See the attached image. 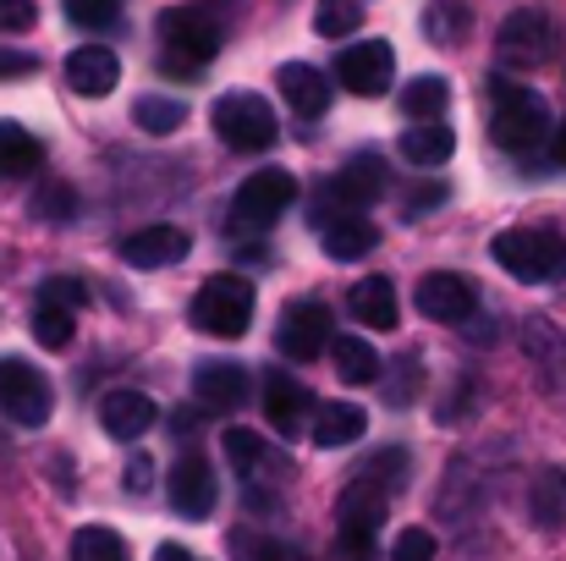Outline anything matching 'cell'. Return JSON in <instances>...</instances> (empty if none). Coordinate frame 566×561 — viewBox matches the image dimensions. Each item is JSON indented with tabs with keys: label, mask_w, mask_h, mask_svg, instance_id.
I'll use <instances>...</instances> for the list:
<instances>
[{
	"label": "cell",
	"mask_w": 566,
	"mask_h": 561,
	"mask_svg": "<svg viewBox=\"0 0 566 561\" xmlns=\"http://www.w3.org/2000/svg\"><path fill=\"white\" fill-rule=\"evenodd\" d=\"M390 77H396V50H390L385 39L353 44V50H342V61H336V83H342L347 94H364V100L385 94Z\"/></svg>",
	"instance_id": "cell-12"
},
{
	"label": "cell",
	"mask_w": 566,
	"mask_h": 561,
	"mask_svg": "<svg viewBox=\"0 0 566 561\" xmlns=\"http://www.w3.org/2000/svg\"><path fill=\"white\" fill-rule=\"evenodd\" d=\"M375 557H379L375 529H347V523H336V561H375Z\"/></svg>",
	"instance_id": "cell-36"
},
{
	"label": "cell",
	"mask_w": 566,
	"mask_h": 561,
	"mask_svg": "<svg viewBox=\"0 0 566 561\" xmlns=\"http://www.w3.org/2000/svg\"><path fill=\"white\" fill-rule=\"evenodd\" d=\"M292 561H297V557H292Z\"/></svg>",
	"instance_id": "cell-48"
},
{
	"label": "cell",
	"mask_w": 566,
	"mask_h": 561,
	"mask_svg": "<svg viewBox=\"0 0 566 561\" xmlns=\"http://www.w3.org/2000/svg\"><path fill=\"white\" fill-rule=\"evenodd\" d=\"M551 155H556V160H562V166H566V122H562V127H556V138H551Z\"/></svg>",
	"instance_id": "cell-47"
},
{
	"label": "cell",
	"mask_w": 566,
	"mask_h": 561,
	"mask_svg": "<svg viewBox=\"0 0 566 561\" xmlns=\"http://www.w3.org/2000/svg\"><path fill=\"white\" fill-rule=\"evenodd\" d=\"M50 407H55V396H50L44 370H33L28 359H0V413L11 424L33 429V424L50 418Z\"/></svg>",
	"instance_id": "cell-8"
},
{
	"label": "cell",
	"mask_w": 566,
	"mask_h": 561,
	"mask_svg": "<svg viewBox=\"0 0 566 561\" xmlns=\"http://www.w3.org/2000/svg\"><path fill=\"white\" fill-rule=\"evenodd\" d=\"M347 309H353V320L369 325V331H396V320H401L396 287H390L385 276H364V281L347 292Z\"/></svg>",
	"instance_id": "cell-21"
},
{
	"label": "cell",
	"mask_w": 566,
	"mask_h": 561,
	"mask_svg": "<svg viewBox=\"0 0 566 561\" xmlns=\"http://www.w3.org/2000/svg\"><path fill=\"white\" fill-rule=\"evenodd\" d=\"M331 353H336V374H342L347 385L379 380V353L369 342H358V336H331Z\"/></svg>",
	"instance_id": "cell-26"
},
{
	"label": "cell",
	"mask_w": 566,
	"mask_h": 561,
	"mask_svg": "<svg viewBox=\"0 0 566 561\" xmlns=\"http://www.w3.org/2000/svg\"><path fill=\"white\" fill-rule=\"evenodd\" d=\"M390 561H434V534L429 529H401L396 546H390Z\"/></svg>",
	"instance_id": "cell-40"
},
{
	"label": "cell",
	"mask_w": 566,
	"mask_h": 561,
	"mask_svg": "<svg viewBox=\"0 0 566 561\" xmlns=\"http://www.w3.org/2000/svg\"><path fill=\"white\" fill-rule=\"evenodd\" d=\"M446 105H451L446 77H412V83L401 89V111H407L412 122H440V116H446Z\"/></svg>",
	"instance_id": "cell-27"
},
{
	"label": "cell",
	"mask_w": 566,
	"mask_h": 561,
	"mask_svg": "<svg viewBox=\"0 0 566 561\" xmlns=\"http://www.w3.org/2000/svg\"><path fill=\"white\" fill-rule=\"evenodd\" d=\"M166 501L182 512V518H209L214 501H220V485H214V468L203 451H182L166 474Z\"/></svg>",
	"instance_id": "cell-10"
},
{
	"label": "cell",
	"mask_w": 566,
	"mask_h": 561,
	"mask_svg": "<svg viewBox=\"0 0 566 561\" xmlns=\"http://www.w3.org/2000/svg\"><path fill=\"white\" fill-rule=\"evenodd\" d=\"M495 55H501L506 66H517V72L545 66V61L556 55V28H551V17H545V11H512V17L501 22V33H495Z\"/></svg>",
	"instance_id": "cell-9"
},
{
	"label": "cell",
	"mask_w": 566,
	"mask_h": 561,
	"mask_svg": "<svg viewBox=\"0 0 566 561\" xmlns=\"http://www.w3.org/2000/svg\"><path fill=\"white\" fill-rule=\"evenodd\" d=\"M209 122H214L220 144H226V149H237V155H264V149L281 138V122H275L270 100H259V94H248V89L220 94Z\"/></svg>",
	"instance_id": "cell-4"
},
{
	"label": "cell",
	"mask_w": 566,
	"mask_h": 561,
	"mask_svg": "<svg viewBox=\"0 0 566 561\" xmlns=\"http://www.w3.org/2000/svg\"><path fill=\"white\" fill-rule=\"evenodd\" d=\"M248 391H253V380L231 359H214V364H198L192 370V396H198L203 413H237L248 402Z\"/></svg>",
	"instance_id": "cell-14"
},
{
	"label": "cell",
	"mask_w": 566,
	"mask_h": 561,
	"mask_svg": "<svg viewBox=\"0 0 566 561\" xmlns=\"http://www.w3.org/2000/svg\"><path fill=\"white\" fill-rule=\"evenodd\" d=\"M331 336H336V325H331V309L319 298H297L275 320V353L292 364H314L331 347Z\"/></svg>",
	"instance_id": "cell-7"
},
{
	"label": "cell",
	"mask_w": 566,
	"mask_h": 561,
	"mask_svg": "<svg viewBox=\"0 0 566 561\" xmlns=\"http://www.w3.org/2000/svg\"><path fill=\"white\" fill-rule=\"evenodd\" d=\"M292 198H297L292 172L264 166V172H253L248 183L237 187V198H231V226H237V231H264V226H275V220L292 209Z\"/></svg>",
	"instance_id": "cell-6"
},
{
	"label": "cell",
	"mask_w": 566,
	"mask_h": 561,
	"mask_svg": "<svg viewBox=\"0 0 566 561\" xmlns=\"http://www.w3.org/2000/svg\"><path fill=\"white\" fill-rule=\"evenodd\" d=\"M275 77H281V94H286V105H292L297 116H325V105H331V77H325L319 66L286 61Z\"/></svg>",
	"instance_id": "cell-20"
},
{
	"label": "cell",
	"mask_w": 566,
	"mask_h": 561,
	"mask_svg": "<svg viewBox=\"0 0 566 561\" xmlns=\"http://www.w3.org/2000/svg\"><path fill=\"white\" fill-rule=\"evenodd\" d=\"M188 320L198 331L220 336V342L242 336V331L253 325V287H248L242 276H209V281L192 292Z\"/></svg>",
	"instance_id": "cell-5"
},
{
	"label": "cell",
	"mask_w": 566,
	"mask_h": 561,
	"mask_svg": "<svg viewBox=\"0 0 566 561\" xmlns=\"http://www.w3.org/2000/svg\"><path fill=\"white\" fill-rule=\"evenodd\" d=\"M133 122H138L144 133L166 138V133H177V127L188 122V105H182V100H166V94H144V100L133 105Z\"/></svg>",
	"instance_id": "cell-28"
},
{
	"label": "cell",
	"mask_w": 566,
	"mask_h": 561,
	"mask_svg": "<svg viewBox=\"0 0 566 561\" xmlns=\"http://www.w3.org/2000/svg\"><path fill=\"white\" fill-rule=\"evenodd\" d=\"M39 303H55V309H66V314H77V309L88 303V287H83L77 276H50V281L39 287Z\"/></svg>",
	"instance_id": "cell-35"
},
{
	"label": "cell",
	"mask_w": 566,
	"mask_h": 561,
	"mask_svg": "<svg viewBox=\"0 0 566 561\" xmlns=\"http://www.w3.org/2000/svg\"><path fill=\"white\" fill-rule=\"evenodd\" d=\"M473 309H479V287H473L468 276L434 270V276L418 281V314H423V320H434V325H462V320H473Z\"/></svg>",
	"instance_id": "cell-11"
},
{
	"label": "cell",
	"mask_w": 566,
	"mask_h": 561,
	"mask_svg": "<svg viewBox=\"0 0 566 561\" xmlns=\"http://www.w3.org/2000/svg\"><path fill=\"white\" fill-rule=\"evenodd\" d=\"M17 72H33V55H17V50H0V77H17Z\"/></svg>",
	"instance_id": "cell-45"
},
{
	"label": "cell",
	"mask_w": 566,
	"mask_h": 561,
	"mask_svg": "<svg viewBox=\"0 0 566 561\" xmlns=\"http://www.w3.org/2000/svg\"><path fill=\"white\" fill-rule=\"evenodd\" d=\"M33 28V0H0V33Z\"/></svg>",
	"instance_id": "cell-43"
},
{
	"label": "cell",
	"mask_w": 566,
	"mask_h": 561,
	"mask_svg": "<svg viewBox=\"0 0 566 561\" xmlns=\"http://www.w3.org/2000/svg\"><path fill=\"white\" fill-rule=\"evenodd\" d=\"M451 198V187L446 183H418V187H407L401 193V204H407V215H429L434 204H446Z\"/></svg>",
	"instance_id": "cell-42"
},
{
	"label": "cell",
	"mask_w": 566,
	"mask_h": 561,
	"mask_svg": "<svg viewBox=\"0 0 566 561\" xmlns=\"http://www.w3.org/2000/svg\"><path fill=\"white\" fill-rule=\"evenodd\" d=\"M396 149H401V160H412V166H446L451 149H457V133H451L446 122H412V127L396 138Z\"/></svg>",
	"instance_id": "cell-22"
},
{
	"label": "cell",
	"mask_w": 566,
	"mask_h": 561,
	"mask_svg": "<svg viewBox=\"0 0 566 561\" xmlns=\"http://www.w3.org/2000/svg\"><path fill=\"white\" fill-rule=\"evenodd\" d=\"M149 485H155V463H149V457L138 451V457L127 463V490H133V496H144Z\"/></svg>",
	"instance_id": "cell-44"
},
{
	"label": "cell",
	"mask_w": 566,
	"mask_h": 561,
	"mask_svg": "<svg viewBox=\"0 0 566 561\" xmlns=\"http://www.w3.org/2000/svg\"><path fill=\"white\" fill-rule=\"evenodd\" d=\"M39 215H44V220H72V215H77V193L66 183H50L39 193Z\"/></svg>",
	"instance_id": "cell-41"
},
{
	"label": "cell",
	"mask_w": 566,
	"mask_h": 561,
	"mask_svg": "<svg viewBox=\"0 0 566 561\" xmlns=\"http://www.w3.org/2000/svg\"><path fill=\"white\" fill-rule=\"evenodd\" d=\"M264 418H270V429H281V435L308 429V418H314V391L297 385L292 374H264Z\"/></svg>",
	"instance_id": "cell-15"
},
{
	"label": "cell",
	"mask_w": 566,
	"mask_h": 561,
	"mask_svg": "<svg viewBox=\"0 0 566 561\" xmlns=\"http://www.w3.org/2000/svg\"><path fill=\"white\" fill-rule=\"evenodd\" d=\"M490 253L517 281H534V287L566 281V237L551 231V226H512V231H501L490 242Z\"/></svg>",
	"instance_id": "cell-2"
},
{
	"label": "cell",
	"mask_w": 566,
	"mask_h": 561,
	"mask_svg": "<svg viewBox=\"0 0 566 561\" xmlns=\"http://www.w3.org/2000/svg\"><path fill=\"white\" fill-rule=\"evenodd\" d=\"M226 457H231V468L248 479V474L264 463V440H259L253 429H237V424H231V429H226Z\"/></svg>",
	"instance_id": "cell-33"
},
{
	"label": "cell",
	"mask_w": 566,
	"mask_h": 561,
	"mask_svg": "<svg viewBox=\"0 0 566 561\" xmlns=\"http://www.w3.org/2000/svg\"><path fill=\"white\" fill-rule=\"evenodd\" d=\"M155 561H198V557H192V551H182V546H160V551H155Z\"/></svg>",
	"instance_id": "cell-46"
},
{
	"label": "cell",
	"mask_w": 566,
	"mask_h": 561,
	"mask_svg": "<svg viewBox=\"0 0 566 561\" xmlns=\"http://www.w3.org/2000/svg\"><path fill=\"white\" fill-rule=\"evenodd\" d=\"M122 259L133 270H160V264H182L188 259V231L182 226H144L122 242Z\"/></svg>",
	"instance_id": "cell-16"
},
{
	"label": "cell",
	"mask_w": 566,
	"mask_h": 561,
	"mask_svg": "<svg viewBox=\"0 0 566 561\" xmlns=\"http://www.w3.org/2000/svg\"><path fill=\"white\" fill-rule=\"evenodd\" d=\"M231 557L237 561H292L286 546L270 540V534H231Z\"/></svg>",
	"instance_id": "cell-38"
},
{
	"label": "cell",
	"mask_w": 566,
	"mask_h": 561,
	"mask_svg": "<svg viewBox=\"0 0 566 561\" xmlns=\"http://www.w3.org/2000/svg\"><path fill=\"white\" fill-rule=\"evenodd\" d=\"M116 77H122V61H116V50H105V44H83V50L66 55V83H72V94H83V100L111 94Z\"/></svg>",
	"instance_id": "cell-17"
},
{
	"label": "cell",
	"mask_w": 566,
	"mask_h": 561,
	"mask_svg": "<svg viewBox=\"0 0 566 561\" xmlns=\"http://www.w3.org/2000/svg\"><path fill=\"white\" fill-rule=\"evenodd\" d=\"M490 138L512 155H528V149L551 144V105L528 83L495 77L490 83Z\"/></svg>",
	"instance_id": "cell-1"
},
{
	"label": "cell",
	"mask_w": 566,
	"mask_h": 561,
	"mask_svg": "<svg viewBox=\"0 0 566 561\" xmlns=\"http://www.w3.org/2000/svg\"><path fill=\"white\" fill-rule=\"evenodd\" d=\"M468 28V11L462 6H451V0H440L434 11H429V39L434 44H457V33Z\"/></svg>",
	"instance_id": "cell-39"
},
{
	"label": "cell",
	"mask_w": 566,
	"mask_h": 561,
	"mask_svg": "<svg viewBox=\"0 0 566 561\" xmlns=\"http://www.w3.org/2000/svg\"><path fill=\"white\" fill-rule=\"evenodd\" d=\"M364 429H369V413H364L358 402H325V407H314V418H308V435H314V446H325V451H342V446L364 440Z\"/></svg>",
	"instance_id": "cell-19"
},
{
	"label": "cell",
	"mask_w": 566,
	"mask_h": 561,
	"mask_svg": "<svg viewBox=\"0 0 566 561\" xmlns=\"http://www.w3.org/2000/svg\"><path fill=\"white\" fill-rule=\"evenodd\" d=\"M375 248H379V231H375V220H364V215H336L325 226V253L331 259H364Z\"/></svg>",
	"instance_id": "cell-25"
},
{
	"label": "cell",
	"mask_w": 566,
	"mask_h": 561,
	"mask_svg": "<svg viewBox=\"0 0 566 561\" xmlns=\"http://www.w3.org/2000/svg\"><path fill=\"white\" fill-rule=\"evenodd\" d=\"M61 11H66V22L99 33V28H111L122 17V0H61Z\"/></svg>",
	"instance_id": "cell-32"
},
{
	"label": "cell",
	"mask_w": 566,
	"mask_h": 561,
	"mask_svg": "<svg viewBox=\"0 0 566 561\" xmlns=\"http://www.w3.org/2000/svg\"><path fill=\"white\" fill-rule=\"evenodd\" d=\"M72 331H77V314H66V309H55V303H39V309H33V336H39L50 353L72 347Z\"/></svg>",
	"instance_id": "cell-30"
},
{
	"label": "cell",
	"mask_w": 566,
	"mask_h": 561,
	"mask_svg": "<svg viewBox=\"0 0 566 561\" xmlns=\"http://www.w3.org/2000/svg\"><path fill=\"white\" fill-rule=\"evenodd\" d=\"M44 166V144L17 127V122H0V183H17V177H33Z\"/></svg>",
	"instance_id": "cell-23"
},
{
	"label": "cell",
	"mask_w": 566,
	"mask_h": 561,
	"mask_svg": "<svg viewBox=\"0 0 566 561\" xmlns=\"http://www.w3.org/2000/svg\"><path fill=\"white\" fill-rule=\"evenodd\" d=\"M358 22H364L358 0H319L314 6V33H325V39H347V33H358Z\"/></svg>",
	"instance_id": "cell-31"
},
{
	"label": "cell",
	"mask_w": 566,
	"mask_h": 561,
	"mask_svg": "<svg viewBox=\"0 0 566 561\" xmlns=\"http://www.w3.org/2000/svg\"><path fill=\"white\" fill-rule=\"evenodd\" d=\"M214 55H220V28H214L203 11H192V6L160 11V66H166L171 77L203 72Z\"/></svg>",
	"instance_id": "cell-3"
},
{
	"label": "cell",
	"mask_w": 566,
	"mask_h": 561,
	"mask_svg": "<svg viewBox=\"0 0 566 561\" xmlns=\"http://www.w3.org/2000/svg\"><path fill=\"white\" fill-rule=\"evenodd\" d=\"M99 429L111 440H138L144 429H155V402L144 391H111L99 402Z\"/></svg>",
	"instance_id": "cell-18"
},
{
	"label": "cell",
	"mask_w": 566,
	"mask_h": 561,
	"mask_svg": "<svg viewBox=\"0 0 566 561\" xmlns=\"http://www.w3.org/2000/svg\"><path fill=\"white\" fill-rule=\"evenodd\" d=\"M385 501H390V496L358 474V479L342 490V501H336V518H342L347 529H375V534H379V523H385Z\"/></svg>",
	"instance_id": "cell-24"
},
{
	"label": "cell",
	"mask_w": 566,
	"mask_h": 561,
	"mask_svg": "<svg viewBox=\"0 0 566 561\" xmlns=\"http://www.w3.org/2000/svg\"><path fill=\"white\" fill-rule=\"evenodd\" d=\"M385 380H390V385H385V402H390V407H407V402L418 396V359H396Z\"/></svg>",
	"instance_id": "cell-37"
},
{
	"label": "cell",
	"mask_w": 566,
	"mask_h": 561,
	"mask_svg": "<svg viewBox=\"0 0 566 561\" xmlns=\"http://www.w3.org/2000/svg\"><path fill=\"white\" fill-rule=\"evenodd\" d=\"M358 474H364L369 485H379V490L390 496V490H401V479H407V451H396V446H390V451L369 457V463H364Z\"/></svg>",
	"instance_id": "cell-34"
},
{
	"label": "cell",
	"mask_w": 566,
	"mask_h": 561,
	"mask_svg": "<svg viewBox=\"0 0 566 561\" xmlns=\"http://www.w3.org/2000/svg\"><path fill=\"white\" fill-rule=\"evenodd\" d=\"M72 561H127V540L116 529H77L72 534Z\"/></svg>",
	"instance_id": "cell-29"
},
{
	"label": "cell",
	"mask_w": 566,
	"mask_h": 561,
	"mask_svg": "<svg viewBox=\"0 0 566 561\" xmlns=\"http://www.w3.org/2000/svg\"><path fill=\"white\" fill-rule=\"evenodd\" d=\"M379 193H385V160H379V155H353V160L336 172V183L325 187V209L358 215V209L375 204Z\"/></svg>",
	"instance_id": "cell-13"
}]
</instances>
